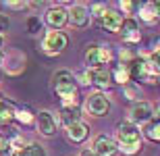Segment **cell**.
I'll use <instances>...</instances> for the list:
<instances>
[{
  "mask_svg": "<svg viewBox=\"0 0 160 156\" xmlns=\"http://www.w3.org/2000/svg\"><path fill=\"white\" fill-rule=\"evenodd\" d=\"M156 114L160 117V104H156Z\"/></svg>",
  "mask_w": 160,
  "mask_h": 156,
  "instance_id": "obj_33",
  "label": "cell"
},
{
  "mask_svg": "<svg viewBox=\"0 0 160 156\" xmlns=\"http://www.w3.org/2000/svg\"><path fill=\"white\" fill-rule=\"evenodd\" d=\"M114 58L112 50H110V46H100V67L104 69V65H110Z\"/></svg>",
  "mask_w": 160,
  "mask_h": 156,
  "instance_id": "obj_20",
  "label": "cell"
},
{
  "mask_svg": "<svg viewBox=\"0 0 160 156\" xmlns=\"http://www.w3.org/2000/svg\"><path fill=\"white\" fill-rule=\"evenodd\" d=\"M79 156H96V154H94V152H92V150H83V152H81V154H79Z\"/></svg>",
  "mask_w": 160,
  "mask_h": 156,
  "instance_id": "obj_31",
  "label": "cell"
},
{
  "mask_svg": "<svg viewBox=\"0 0 160 156\" xmlns=\"http://www.w3.org/2000/svg\"><path fill=\"white\" fill-rule=\"evenodd\" d=\"M152 6H154V15H156V19H160V0H158V2H152Z\"/></svg>",
  "mask_w": 160,
  "mask_h": 156,
  "instance_id": "obj_29",
  "label": "cell"
},
{
  "mask_svg": "<svg viewBox=\"0 0 160 156\" xmlns=\"http://www.w3.org/2000/svg\"><path fill=\"white\" fill-rule=\"evenodd\" d=\"M12 119H15V110L6 104H0V127H6Z\"/></svg>",
  "mask_w": 160,
  "mask_h": 156,
  "instance_id": "obj_18",
  "label": "cell"
},
{
  "mask_svg": "<svg viewBox=\"0 0 160 156\" xmlns=\"http://www.w3.org/2000/svg\"><path fill=\"white\" fill-rule=\"evenodd\" d=\"M88 135H89V127L85 125L83 121H77V123H73V125L67 127V138L71 139V142H75V144L88 139Z\"/></svg>",
  "mask_w": 160,
  "mask_h": 156,
  "instance_id": "obj_11",
  "label": "cell"
},
{
  "mask_svg": "<svg viewBox=\"0 0 160 156\" xmlns=\"http://www.w3.org/2000/svg\"><path fill=\"white\" fill-rule=\"evenodd\" d=\"M125 96L129 98V100H137V98H139V90H137V88H131L129 83L125 85Z\"/></svg>",
  "mask_w": 160,
  "mask_h": 156,
  "instance_id": "obj_24",
  "label": "cell"
},
{
  "mask_svg": "<svg viewBox=\"0 0 160 156\" xmlns=\"http://www.w3.org/2000/svg\"><path fill=\"white\" fill-rule=\"evenodd\" d=\"M15 119H17L19 123H25V125L33 123V117H31L29 110H15Z\"/></svg>",
  "mask_w": 160,
  "mask_h": 156,
  "instance_id": "obj_22",
  "label": "cell"
},
{
  "mask_svg": "<svg viewBox=\"0 0 160 156\" xmlns=\"http://www.w3.org/2000/svg\"><path fill=\"white\" fill-rule=\"evenodd\" d=\"M92 11L96 13V17H102V15H104V11H106V8H104V6H102V4H94V6H92Z\"/></svg>",
  "mask_w": 160,
  "mask_h": 156,
  "instance_id": "obj_28",
  "label": "cell"
},
{
  "mask_svg": "<svg viewBox=\"0 0 160 156\" xmlns=\"http://www.w3.org/2000/svg\"><path fill=\"white\" fill-rule=\"evenodd\" d=\"M23 156H46V152L40 144H27L23 148Z\"/></svg>",
  "mask_w": 160,
  "mask_h": 156,
  "instance_id": "obj_21",
  "label": "cell"
},
{
  "mask_svg": "<svg viewBox=\"0 0 160 156\" xmlns=\"http://www.w3.org/2000/svg\"><path fill=\"white\" fill-rule=\"evenodd\" d=\"M152 117H154V106L150 102L139 100V102H135L131 106V123H133V125H135V123H150Z\"/></svg>",
  "mask_w": 160,
  "mask_h": 156,
  "instance_id": "obj_5",
  "label": "cell"
},
{
  "mask_svg": "<svg viewBox=\"0 0 160 156\" xmlns=\"http://www.w3.org/2000/svg\"><path fill=\"white\" fill-rule=\"evenodd\" d=\"M52 88L54 92L58 94L60 100H65L69 96H75L77 94V83H75V75L67 69H60L52 75Z\"/></svg>",
  "mask_w": 160,
  "mask_h": 156,
  "instance_id": "obj_1",
  "label": "cell"
},
{
  "mask_svg": "<svg viewBox=\"0 0 160 156\" xmlns=\"http://www.w3.org/2000/svg\"><path fill=\"white\" fill-rule=\"evenodd\" d=\"M0 60H2V50H0Z\"/></svg>",
  "mask_w": 160,
  "mask_h": 156,
  "instance_id": "obj_35",
  "label": "cell"
},
{
  "mask_svg": "<svg viewBox=\"0 0 160 156\" xmlns=\"http://www.w3.org/2000/svg\"><path fill=\"white\" fill-rule=\"evenodd\" d=\"M119 6H121V11L127 13V15H131V13H133V8H135V4H133V2H129V0H123Z\"/></svg>",
  "mask_w": 160,
  "mask_h": 156,
  "instance_id": "obj_25",
  "label": "cell"
},
{
  "mask_svg": "<svg viewBox=\"0 0 160 156\" xmlns=\"http://www.w3.org/2000/svg\"><path fill=\"white\" fill-rule=\"evenodd\" d=\"M67 21H69V13L65 8H60V6H52V8H48L46 13V23L54 29H60V27H65Z\"/></svg>",
  "mask_w": 160,
  "mask_h": 156,
  "instance_id": "obj_7",
  "label": "cell"
},
{
  "mask_svg": "<svg viewBox=\"0 0 160 156\" xmlns=\"http://www.w3.org/2000/svg\"><path fill=\"white\" fill-rule=\"evenodd\" d=\"M2 44H4V40H2V36H0V50H2Z\"/></svg>",
  "mask_w": 160,
  "mask_h": 156,
  "instance_id": "obj_34",
  "label": "cell"
},
{
  "mask_svg": "<svg viewBox=\"0 0 160 156\" xmlns=\"http://www.w3.org/2000/svg\"><path fill=\"white\" fill-rule=\"evenodd\" d=\"M89 11H88V6H83V4H75L69 11V21H71L75 27H88L89 23Z\"/></svg>",
  "mask_w": 160,
  "mask_h": 156,
  "instance_id": "obj_10",
  "label": "cell"
},
{
  "mask_svg": "<svg viewBox=\"0 0 160 156\" xmlns=\"http://www.w3.org/2000/svg\"><path fill=\"white\" fill-rule=\"evenodd\" d=\"M139 17H142L146 23H154V21H156V15H154V6H152V2H148V4H142V8H139Z\"/></svg>",
  "mask_w": 160,
  "mask_h": 156,
  "instance_id": "obj_19",
  "label": "cell"
},
{
  "mask_svg": "<svg viewBox=\"0 0 160 156\" xmlns=\"http://www.w3.org/2000/svg\"><path fill=\"white\" fill-rule=\"evenodd\" d=\"M2 6H6V8H12V11H21V8H25V2H4Z\"/></svg>",
  "mask_w": 160,
  "mask_h": 156,
  "instance_id": "obj_26",
  "label": "cell"
},
{
  "mask_svg": "<svg viewBox=\"0 0 160 156\" xmlns=\"http://www.w3.org/2000/svg\"><path fill=\"white\" fill-rule=\"evenodd\" d=\"M60 117H62L65 127H69V125H73V123L81 121V117H79V108H62V110H60Z\"/></svg>",
  "mask_w": 160,
  "mask_h": 156,
  "instance_id": "obj_15",
  "label": "cell"
},
{
  "mask_svg": "<svg viewBox=\"0 0 160 156\" xmlns=\"http://www.w3.org/2000/svg\"><path fill=\"white\" fill-rule=\"evenodd\" d=\"M139 31V23H137L133 17H127V19H123V25H121V31L119 33H123V38H127V36H131V33H137Z\"/></svg>",
  "mask_w": 160,
  "mask_h": 156,
  "instance_id": "obj_17",
  "label": "cell"
},
{
  "mask_svg": "<svg viewBox=\"0 0 160 156\" xmlns=\"http://www.w3.org/2000/svg\"><path fill=\"white\" fill-rule=\"evenodd\" d=\"M83 58H85V65L89 69H102L100 67V46L98 44H89Z\"/></svg>",
  "mask_w": 160,
  "mask_h": 156,
  "instance_id": "obj_12",
  "label": "cell"
},
{
  "mask_svg": "<svg viewBox=\"0 0 160 156\" xmlns=\"http://www.w3.org/2000/svg\"><path fill=\"white\" fill-rule=\"evenodd\" d=\"M154 67L156 71H160V54H154Z\"/></svg>",
  "mask_w": 160,
  "mask_h": 156,
  "instance_id": "obj_30",
  "label": "cell"
},
{
  "mask_svg": "<svg viewBox=\"0 0 160 156\" xmlns=\"http://www.w3.org/2000/svg\"><path fill=\"white\" fill-rule=\"evenodd\" d=\"M85 108H88V113L94 114V117H106L108 110H110V102H108V98L104 96L102 92H96V94L88 96Z\"/></svg>",
  "mask_w": 160,
  "mask_h": 156,
  "instance_id": "obj_3",
  "label": "cell"
},
{
  "mask_svg": "<svg viewBox=\"0 0 160 156\" xmlns=\"http://www.w3.org/2000/svg\"><path fill=\"white\" fill-rule=\"evenodd\" d=\"M8 25H11L8 17H6V15H0V36H2V31L8 29Z\"/></svg>",
  "mask_w": 160,
  "mask_h": 156,
  "instance_id": "obj_27",
  "label": "cell"
},
{
  "mask_svg": "<svg viewBox=\"0 0 160 156\" xmlns=\"http://www.w3.org/2000/svg\"><path fill=\"white\" fill-rule=\"evenodd\" d=\"M92 152H94L96 156H114L119 152V146H117V142H112V139L106 138V135H98V138L94 139Z\"/></svg>",
  "mask_w": 160,
  "mask_h": 156,
  "instance_id": "obj_6",
  "label": "cell"
},
{
  "mask_svg": "<svg viewBox=\"0 0 160 156\" xmlns=\"http://www.w3.org/2000/svg\"><path fill=\"white\" fill-rule=\"evenodd\" d=\"M27 29H29V33H38V31H40V19L29 17L27 19Z\"/></svg>",
  "mask_w": 160,
  "mask_h": 156,
  "instance_id": "obj_23",
  "label": "cell"
},
{
  "mask_svg": "<svg viewBox=\"0 0 160 156\" xmlns=\"http://www.w3.org/2000/svg\"><path fill=\"white\" fill-rule=\"evenodd\" d=\"M146 138H148L150 142L160 144V119L150 121V123H148V127H146Z\"/></svg>",
  "mask_w": 160,
  "mask_h": 156,
  "instance_id": "obj_16",
  "label": "cell"
},
{
  "mask_svg": "<svg viewBox=\"0 0 160 156\" xmlns=\"http://www.w3.org/2000/svg\"><path fill=\"white\" fill-rule=\"evenodd\" d=\"M117 139H119V144L117 146H131V144H137V142H142L139 139V129H137L131 121H125L117 127Z\"/></svg>",
  "mask_w": 160,
  "mask_h": 156,
  "instance_id": "obj_4",
  "label": "cell"
},
{
  "mask_svg": "<svg viewBox=\"0 0 160 156\" xmlns=\"http://www.w3.org/2000/svg\"><path fill=\"white\" fill-rule=\"evenodd\" d=\"M110 79H112V81H117V83L127 85V83L131 81L129 67H127V65H119V67H114V69H112V73H110Z\"/></svg>",
  "mask_w": 160,
  "mask_h": 156,
  "instance_id": "obj_14",
  "label": "cell"
},
{
  "mask_svg": "<svg viewBox=\"0 0 160 156\" xmlns=\"http://www.w3.org/2000/svg\"><path fill=\"white\" fill-rule=\"evenodd\" d=\"M89 71H92V83H96L98 88H110L112 79L108 69H89Z\"/></svg>",
  "mask_w": 160,
  "mask_h": 156,
  "instance_id": "obj_13",
  "label": "cell"
},
{
  "mask_svg": "<svg viewBox=\"0 0 160 156\" xmlns=\"http://www.w3.org/2000/svg\"><path fill=\"white\" fill-rule=\"evenodd\" d=\"M2 148H6V144H4V139L0 138V150H2Z\"/></svg>",
  "mask_w": 160,
  "mask_h": 156,
  "instance_id": "obj_32",
  "label": "cell"
},
{
  "mask_svg": "<svg viewBox=\"0 0 160 156\" xmlns=\"http://www.w3.org/2000/svg\"><path fill=\"white\" fill-rule=\"evenodd\" d=\"M38 129L46 138H50V135L56 133V121H54L52 113H48V110H40L38 113Z\"/></svg>",
  "mask_w": 160,
  "mask_h": 156,
  "instance_id": "obj_8",
  "label": "cell"
},
{
  "mask_svg": "<svg viewBox=\"0 0 160 156\" xmlns=\"http://www.w3.org/2000/svg\"><path fill=\"white\" fill-rule=\"evenodd\" d=\"M102 27L110 33H119L121 25H123V15H119L117 11H104V15L100 17Z\"/></svg>",
  "mask_w": 160,
  "mask_h": 156,
  "instance_id": "obj_9",
  "label": "cell"
},
{
  "mask_svg": "<svg viewBox=\"0 0 160 156\" xmlns=\"http://www.w3.org/2000/svg\"><path fill=\"white\" fill-rule=\"evenodd\" d=\"M67 44H69V40H67V36L62 31H48L44 36V40H42V50L46 54H50V56H54V54L62 52L67 48Z\"/></svg>",
  "mask_w": 160,
  "mask_h": 156,
  "instance_id": "obj_2",
  "label": "cell"
}]
</instances>
